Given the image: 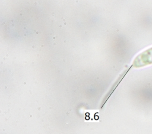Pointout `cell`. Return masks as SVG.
<instances>
[{
  "label": "cell",
  "instance_id": "obj_1",
  "mask_svg": "<svg viewBox=\"0 0 152 134\" xmlns=\"http://www.w3.org/2000/svg\"><path fill=\"white\" fill-rule=\"evenodd\" d=\"M151 64H152V47L138 55L134 63L136 67H142Z\"/></svg>",
  "mask_w": 152,
  "mask_h": 134
}]
</instances>
